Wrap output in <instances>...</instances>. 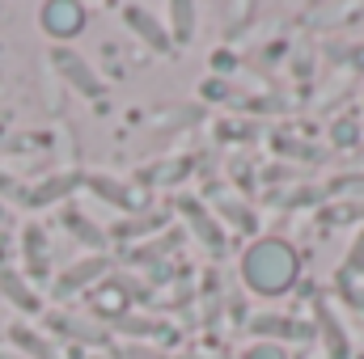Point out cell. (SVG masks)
I'll list each match as a JSON object with an SVG mask.
<instances>
[{
  "mask_svg": "<svg viewBox=\"0 0 364 359\" xmlns=\"http://www.w3.org/2000/svg\"><path fill=\"white\" fill-rule=\"evenodd\" d=\"M296 270H301L296 245L284 237H263L242 254V279L255 296H284L296 283Z\"/></svg>",
  "mask_w": 364,
  "mask_h": 359,
  "instance_id": "obj_1",
  "label": "cell"
},
{
  "mask_svg": "<svg viewBox=\"0 0 364 359\" xmlns=\"http://www.w3.org/2000/svg\"><path fill=\"white\" fill-rule=\"evenodd\" d=\"M85 21H90V9L77 4V0H47V4L38 9V26H43L51 38H60V43L77 38V34L85 30Z\"/></svg>",
  "mask_w": 364,
  "mask_h": 359,
  "instance_id": "obj_2",
  "label": "cell"
},
{
  "mask_svg": "<svg viewBox=\"0 0 364 359\" xmlns=\"http://www.w3.org/2000/svg\"><path fill=\"white\" fill-rule=\"evenodd\" d=\"M51 64H55V72H60L77 93H85V97H97V93H102V77L93 72L73 47H55V51H51Z\"/></svg>",
  "mask_w": 364,
  "mask_h": 359,
  "instance_id": "obj_3",
  "label": "cell"
},
{
  "mask_svg": "<svg viewBox=\"0 0 364 359\" xmlns=\"http://www.w3.org/2000/svg\"><path fill=\"white\" fill-rule=\"evenodd\" d=\"M123 21H127V30H132V34H140L153 51H170V30H166V21H157L149 9L127 4V9H123Z\"/></svg>",
  "mask_w": 364,
  "mask_h": 359,
  "instance_id": "obj_4",
  "label": "cell"
},
{
  "mask_svg": "<svg viewBox=\"0 0 364 359\" xmlns=\"http://www.w3.org/2000/svg\"><path fill=\"white\" fill-rule=\"evenodd\" d=\"M21 254H26V270H30L34 279H47V270H51V250H47V233H43L38 224H26V233H21Z\"/></svg>",
  "mask_w": 364,
  "mask_h": 359,
  "instance_id": "obj_5",
  "label": "cell"
},
{
  "mask_svg": "<svg viewBox=\"0 0 364 359\" xmlns=\"http://www.w3.org/2000/svg\"><path fill=\"white\" fill-rule=\"evenodd\" d=\"M81 186V174H55V178L38 182L34 190H26L21 199L30 203V207H51V203H60V199H68L73 190Z\"/></svg>",
  "mask_w": 364,
  "mask_h": 359,
  "instance_id": "obj_6",
  "label": "cell"
},
{
  "mask_svg": "<svg viewBox=\"0 0 364 359\" xmlns=\"http://www.w3.org/2000/svg\"><path fill=\"white\" fill-rule=\"evenodd\" d=\"M106 270V258H81L77 267H68L60 279H55V292L60 296H73V292H81V287H90L93 279Z\"/></svg>",
  "mask_w": 364,
  "mask_h": 359,
  "instance_id": "obj_7",
  "label": "cell"
},
{
  "mask_svg": "<svg viewBox=\"0 0 364 359\" xmlns=\"http://www.w3.org/2000/svg\"><path fill=\"white\" fill-rule=\"evenodd\" d=\"M9 343L26 359H55V347L47 343V334H38L34 326H9Z\"/></svg>",
  "mask_w": 364,
  "mask_h": 359,
  "instance_id": "obj_8",
  "label": "cell"
},
{
  "mask_svg": "<svg viewBox=\"0 0 364 359\" xmlns=\"http://www.w3.org/2000/svg\"><path fill=\"white\" fill-rule=\"evenodd\" d=\"M0 292H4V300L17 304L21 313H38V309H43V300L30 292V283H26L17 270H0Z\"/></svg>",
  "mask_w": 364,
  "mask_h": 359,
  "instance_id": "obj_9",
  "label": "cell"
},
{
  "mask_svg": "<svg viewBox=\"0 0 364 359\" xmlns=\"http://www.w3.org/2000/svg\"><path fill=\"white\" fill-rule=\"evenodd\" d=\"M47 326H51L55 334H64V338H77V343H102V338H106L97 326L77 321V317H64V313H47Z\"/></svg>",
  "mask_w": 364,
  "mask_h": 359,
  "instance_id": "obj_10",
  "label": "cell"
},
{
  "mask_svg": "<svg viewBox=\"0 0 364 359\" xmlns=\"http://www.w3.org/2000/svg\"><path fill=\"white\" fill-rule=\"evenodd\" d=\"M85 186H90L97 199H106V203H114V207H136V194L123 186V182H114V178H106V174H90L85 178Z\"/></svg>",
  "mask_w": 364,
  "mask_h": 359,
  "instance_id": "obj_11",
  "label": "cell"
},
{
  "mask_svg": "<svg viewBox=\"0 0 364 359\" xmlns=\"http://www.w3.org/2000/svg\"><path fill=\"white\" fill-rule=\"evenodd\" d=\"M64 228H68V233H73L77 241L93 245V250H97V245L106 241V237H102V228H93V220L85 216V211H64Z\"/></svg>",
  "mask_w": 364,
  "mask_h": 359,
  "instance_id": "obj_12",
  "label": "cell"
},
{
  "mask_svg": "<svg viewBox=\"0 0 364 359\" xmlns=\"http://www.w3.org/2000/svg\"><path fill=\"white\" fill-rule=\"evenodd\" d=\"M166 13L174 17V21H170V26H174V38H178V43H191V34H195V4H170Z\"/></svg>",
  "mask_w": 364,
  "mask_h": 359,
  "instance_id": "obj_13",
  "label": "cell"
},
{
  "mask_svg": "<svg viewBox=\"0 0 364 359\" xmlns=\"http://www.w3.org/2000/svg\"><path fill=\"white\" fill-rule=\"evenodd\" d=\"M242 359H288V351L279 343H255V347H246Z\"/></svg>",
  "mask_w": 364,
  "mask_h": 359,
  "instance_id": "obj_14",
  "label": "cell"
},
{
  "mask_svg": "<svg viewBox=\"0 0 364 359\" xmlns=\"http://www.w3.org/2000/svg\"><path fill=\"white\" fill-rule=\"evenodd\" d=\"M106 296H97V304H102V313H119L123 304H127V296L132 292H119V287H102Z\"/></svg>",
  "mask_w": 364,
  "mask_h": 359,
  "instance_id": "obj_15",
  "label": "cell"
},
{
  "mask_svg": "<svg viewBox=\"0 0 364 359\" xmlns=\"http://www.w3.org/2000/svg\"><path fill=\"white\" fill-rule=\"evenodd\" d=\"M288 326H292V321H284V317H255V330H259V334H267V330H272V334H288Z\"/></svg>",
  "mask_w": 364,
  "mask_h": 359,
  "instance_id": "obj_16",
  "label": "cell"
},
{
  "mask_svg": "<svg viewBox=\"0 0 364 359\" xmlns=\"http://www.w3.org/2000/svg\"><path fill=\"white\" fill-rule=\"evenodd\" d=\"M0 359H26V355H4V351H0Z\"/></svg>",
  "mask_w": 364,
  "mask_h": 359,
  "instance_id": "obj_17",
  "label": "cell"
},
{
  "mask_svg": "<svg viewBox=\"0 0 364 359\" xmlns=\"http://www.w3.org/2000/svg\"><path fill=\"white\" fill-rule=\"evenodd\" d=\"M4 220H9V211H4V207H0V224H4Z\"/></svg>",
  "mask_w": 364,
  "mask_h": 359,
  "instance_id": "obj_18",
  "label": "cell"
}]
</instances>
